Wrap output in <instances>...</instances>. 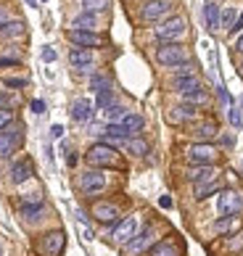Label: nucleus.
I'll list each match as a JSON object with an SVG mask.
<instances>
[{"label":"nucleus","mask_w":243,"mask_h":256,"mask_svg":"<svg viewBox=\"0 0 243 256\" xmlns=\"http://www.w3.org/2000/svg\"><path fill=\"white\" fill-rule=\"evenodd\" d=\"M156 61L164 64V66L188 64V50H185V45H180V42H162L156 50Z\"/></svg>","instance_id":"f257e3e1"},{"label":"nucleus","mask_w":243,"mask_h":256,"mask_svg":"<svg viewBox=\"0 0 243 256\" xmlns=\"http://www.w3.org/2000/svg\"><path fill=\"white\" fill-rule=\"evenodd\" d=\"M22 143H24V127L22 124H11V127L0 130V158H8L11 154H16Z\"/></svg>","instance_id":"f03ea898"},{"label":"nucleus","mask_w":243,"mask_h":256,"mask_svg":"<svg viewBox=\"0 0 243 256\" xmlns=\"http://www.w3.org/2000/svg\"><path fill=\"white\" fill-rule=\"evenodd\" d=\"M85 158L92 166H114L116 164V148L108 146V143H96L85 154Z\"/></svg>","instance_id":"7ed1b4c3"},{"label":"nucleus","mask_w":243,"mask_h":256,"mask_svg":"<svg viewBox=\"0 0 243 256\" xmlns=\"http://www.w3.org/2000/svg\"><path fill=\"white\" fill-rule=\"evenodd\" d=\"M243 208V196L238 190H232V188H228V190H220V198H217V212L222 216H238Z\"/></svg>","instance_id":"20e7f679"},{"label":"nucleus","mask_w":243,"mask_h":256,"mask_svg":"<svg viewBox=\"0 0 243 256\" xmlns=\"http://www.w3.org/2000/svg\"><path fill=\"white\" fill-rule=\"evenodd\" d=\"M185 156L193 166H212L214 158H217V148L209 146V143H196L185 150Z\"/></svg>","instance_id":"39448f33"},{"label":"nucleus","mask_w":243,"mask_h":256,"mask_svg":"<svg viewBox=\"0 0 243 256\" xmlns=\"http://www.w3.org/2000/svg\"><path fill=\"white\" fill-rule=\"evenodd\" d=\"M182 32H185V18L182 16H172V18H166V22H162L156 26V37L162 42H174Z\"/></svg>","instance_id":"423d86ee"},{"label":"nucleus","mask_w":243,"mask_h":256,"mask_svg":"<svg viewBox=\"0 0 243 256\" xmlns=\"http://www.w3.org/2000/svg\"><path fill=\"white\" fill-rule=\"evenodd\" d=\"M104 188H106V174L96 172V169H90V172L80 174V190L85 193V196H96V193L104 190Z\"/></svg>","instance_id":"0eeeda50"},{"label":"nucleus","mask_w":243,"mask_h":256,"mask_svg":"<svg viewBox=\"0 0 243 256\" xmlns=\"http://www.w3.org/2000/svg\"><path fill=\"white\" fill-rule=\"evenodd\" d=\"M64 246H66V235H64L61 230H53V232H48V235H42L40 251H42L45 256H61Z\"/></svg>","instance_id":"6e6552de"},{"label":"nucleus","mask_w":243,"mask_h":256,"mask_svg":"<svg viewBox=\"0 0 243 256\" xmlns=\"http://www.w3.org/2000/svg\"><path fill=\"white\" fill-rule=\"evenodd\" d=\"M66 37H69L74 45H77V48H88V50H90V48H100V45L106 42L100 34H96V32H85V30H69Z\"/></svg>","instance_id":"1a4fd4ad"},{"label":"nucleus","mask_w":243,"mask_h":256,"mask_svg":"<svg viewBox=\"0 0 243 256\" xmlns=\"http://www.w3.org/2000/svg\"><path fill=\"white\" fill-rule=\"evenodd\" d=\"M138 235V220L135 216H127V220L116 222V227L111 230V238H114L116 243H130Z\"/></svg>","instance_id":"9d476101"},{"label":"nucleus","mask_w":243,"mask_h":256,"mask_svg":"<svg viewBox=\"0 0 243 256\" xmlns=\"http://www.w3.org/2000/svg\"><path fill=\"white\" fill-rule=\"evenodd\" d=\"M170 11H172V3H170V0H151V3L143 6L140 16H143V22H158V18H164Z\"/></svg>","instance_id":"9b49d317"},{"label":"nucleus","mask_w":243,"mask_h":256,"mask_svg":"<svg viewBox=\"0 0 243 256\" xmlns=\"http://www.w3.org/2000/svg\"><path fill=\"white\" fill-rule=\"evenodd\" d=\"M92 216H96L98 222H104V224H116L119 222V208L114 204L100 201V204L92 206Z\"/></svg>","instance_id":"f8f14e48"},{"label":"nucleus","mask_w":243,"mask_h":256,"mask_svg":"<svg viewBox=\"0 0 243 256\" xmlns=\"http://www.w3.org/2000/svg\"><path fill=\"white\" fill-rule=\"evenodd\" d=\"M32 174H34L32 158H22V161H16V164L11 166V182H14V185H22L24 180H30Z\"/></svg>","instance_id":"ddd939ff"},{"label":"nucleus","mask_w":243,"mask_h":256,"mask_svg":"<svg viewBox=\"0 0 243 256\" xmlns=\"http://www.w3.org/2000/svg\"><path fill=\"white\" fill-rule=\"evenodd\" d=\"M151 240H154V227L148 224V227H143V232H138L135 238L127 243V251L130 254H140V251H146L148 246H151Z\"/></svg>","instance_id":"4468645a"},{"label":"nucleus","mask_w":243,"mask_h":256,"mask_svg":"<svg viewBox=\"0 0 243 256\" xmlns=\"http://www.w3.org/2000/svg\"><path fill=\"white\" fill-rule=\"evenodd\" d=\"M69 64H72L77 72H88L90 64H92V53H90L88 48H72V50H69Z\"/></svg>","instance_id":"2eb2a0df"},{"label":"nucleus","mask_w":243,"mask_h":256,"mask_svg":"<svg viewBox=\"0 0 243 256\" xmlns=\"http://www.w3.org/2000/svg\"><path fill=\"white\" fill-rule=\"evenodd\" d=\"M188 180L196 182V185L209 182V180H217V169L214 166H190L188 169Z\"/></svg>","instance_id":"dca6fc26"},{"label":"nucleus","mask_w":243,"mask_h":256,"mask_svg":"<svg viewBox=\"0 0 243 256\" xmlns=\"http://www.w3.org/2000/svg\"><path fill=\"white\" fill-rule=\"evenodd\" d=\"M92 116V103L85 98H77L72 103V119L74 122H88Z\"/></svg>","instance_id":"f3484780"},{"label":"nucleus","mask_w":243,"mask_h":256,"mask_svg":"<svg viewBox=\"0 0 243 256\" xmlns=\"http://www.w3.org/2000/svg\"><path fill=\"white\" fill-rule=\"evenodd\" d=\"M180 254H182V248L172 240H158L154 248L148 251V256H180Z\"/></svg>","instance_id":"a211bd4d"},{"label":"nucleus","mask_w":243,"mask_h":256,"mask_svg":"<svg viewBox=\"0 0 243 256\" xmlns=\"http://www.w3.org/2000/svg\"><path fill=\"white\" fill-rule=\"evenodd\" d=\"M222 190V182L220 180H209V182H201V185H196V201H204V198H209L212 193H220Z\"/></svg>","instance_id":"6ab92c4d"},{"label":"nucleus","mask_w":243,"mask_h":256,"mask_svg":"<svg viewBox=\"0 0 243 256\" xmlns=\"http://www.w3.org/2000/svg\"><path fill=\"white\" fill-rule=\"evenodd\" d=\"M193 135L201 140V143H206V140H212V138H217L220 135V127L214 124V122H204V124H198L193 130Z\"/></svg>","instance_id":"aec40b11"},{"label":"nucleus","mask_w":243,"mask_h":256,"mask_svg":"<svg viewBox=\"0 0 243 256\" xmlns=\"http://www.w3.org/2000/svg\"><path fill=\"white\" fill-rule=\"evenodd\" d=\"M196 116H198V111H196V106H190V103H182V106H177L174 114H172V122H193Z\"/></svg>","instance_id":"412c9836"},{"label":"nucleus","mask_w":243,"mask_h":256,"mask_svg":"<svg viewBox=\"0 0 243 256\" xmlns=\"http://www.w3.org/2000/svg\"><path fill=\"white\" fill-rule=\"evenodd\" d=\"M174 88L185 96V92H190V90H198L201 82H198V77H196V74H190V77H174Z\"/></svg>","instance_id":"4be33fe9"},{"label":"nucleus","mask_w":243,"mask_h":256,"mask_svg":"<svg viewBox=\"0 0 243 256\" xmlns=\"http://www.w3.org/2000/svg\"><path fill=\"white\" fill-rule=\"evenodd\" d=\"M143 124H146V119L140 116V114H127L124 119H122V127H124L130 135H135V132H140L143 130Z\"/></svg>","instance_id":"5701e85b"},{"label":"nucleus","mask_w":243,"mask_h":256,"mask_svg":"<svg viewBox=\"0 0 243 256\" xmlns=\"http://www.w3.org/2000/svg\"><path fill=\"white\" fill-rule=\"evenodd\" d=\"M22 34H24V22H8L0 26V37H6V40H14V37Z\"/></svg>","instance_id":"b1692460"},{"label":"nucleus","mask_w":243,"mask_h":256,"mask_svg":"<svg viewBox=\"0 0 243 256\" xmlns=\"http://www.w3.org/2000/svg\"><path fill=\"white\" fill-rule=\"evenodd\" d=\"M204 16H206V26L212 32L220 30V6L214 3H206V8H204Z\"/></svg>","instance_id":"393cba45"},{"label":"nucleus","mask_w":243,"mask_h":256,"mask_svg":"<svg viewBox=\"0 0 243 256\" xmlns=\"http://www.w3.org/2000/svg\"><path fill=\"white\" fill-rule=\"evenodd\" d=\"M72 30H85V32H92L96 30V16L92 14H82L74 18V24H72Z\"/></svg>","instance_id":"a878e982"},{"label":"nucleus","mask_w":243,"mask_h":256,"mask_svg":"<svg viewBox=\"0 0 243 256\" xmlns=\"http://www.w3.org/2000/svg\"><path fill=\"white\" fill-rule=\"evenodd\" d=\"M104 116H106L108 124H122V119L127 116V108H122V106H108V108L104 111Z\"/></svg>","instance_id":"bb28decb"},{"label":"nucleus","mask_w":243,"mask_h":256,"mask_svg":"<svg viewBox=\"0 0 243 256\" xmlns=\"http://www.w3.org/2000/svg\"><path fill=\"white\" fill-rule=\"evenodd\" d=\"M127 150L132 156H146L148 154V143H146L143 138H130L127 140Z\"/></svg>","instance_id":"cd10ccee"},{"label":"nucleus","mask_w":243,"mask_h":256,"mask_svg":"<svg viewBox=\"0 0 243 256\" xmlns=\"http://www.w3.org/2000/svg\"><path fill=\"white\" fill-rule=\"evenodd\" d=\"M104 135H106L108 140H130V132L122 127V124H106Z\"/></svg>","instance_id":"c85d7f7f"},{"label":"nucleus","mask_w":243,"mask_h":256,"mask_svg":"<svg viewBox=\"0 0 243 256\" xmlns=\"http://www.w3.org/2000/svg\"><path fill=\"white\" fill-rule=\"evenodd\" d=\"M236 227H238V216H222L220 222H214V230L222 232V235H225V232H232Z\"/></svg>","instance_id":"c756f323"},{"label":"nucleus","mask_w":243,"mask_h":256,"mask_svg":"<svg viewBox=\"0 0 243 256\" xmlns=\"http://www.w3.org/2000/svg\"><path fill=\"white\" fill-rule=\"evenodd\" d=\"M238 22V14H236V8H225V11L220 14V26H225V30L230 32L232 26H236Z\"/></svg>","instance_id":"7c9ffc66"},{"label":"nucleus","mask_w":243,"mask_h":256,"mask_svg":"<svg viewBox=\"0 0 243 256\" xmlns=\"http://www.w3.org/2000/svg\"><path fill=\"white\" fill-rule=\"evenodd\" d=\"M96 106H98V108H104V111H106L108 106H114V90L108 88V90H104V92H98Z\"/></svg>","instance_id":"2f4dec72"},{"label":"nucleus","mask_w":243,"mask_h":256,"mask_svg":"<svg viewBox=\"0 0 243 256\" xmlns=\"http://www.w3.org/2000/svg\"><path fill=\"white\" fill-rule=\"evenodd\" d=\"M82 6H85V14H100L108 8V0H85Z\"/></svg>","instance_id":"473e14b6"},{"label":"nucleus","mask_w":243,"mask_h":256,"mask_svg":"<svg viewBox=\"0 0 243 256\" xmlns=\"http://www.w3.org/2000/svg\"><path fill=\"white\" fill-rule=\"evenodd\" d=\"M90 90H96V92L108 90V77H106V74H92V80H90Z\"/></svg>","instance_id":"72a5a7b5"},{"label":"nucleus","mask_w":243,"mask_h":256,"mask_svg":"<svg viewBox=\"0 0 243 256\" xmlns=\"http://www.w3.org/2000/svg\"><path fill=\"white\" fill-rule=\"evenodd\" d=\"M185 103H190V106H196V103H206V92H204L201 88L198 90H190V92H185Z\"/></svg>","instance_id":"f704fd0d"},{"label":"nucleus","mask_w":243,"mask_h":256,"mask_svg":"<svg viewBox=\"0 0 243 256\" xmlns=\"http://www.w3.org/2000/svg\"><path fill=\"white\" fill-rule=\"evenodd\" d=\"M37 214H42V204H37V206H22V216H26V220H37Z\"/></svg>","instance_id":"c9c22d12"},{"label":"nucleus","mask_w":243,"mask_h":256,"mask_svg":"<svg viewBox=\"0 0 243 256\" xmlns=\"http://www.w3.org/2000/svg\"><path fill=\"white\" fill-rule=\"evenodd\" d=\"M14 124V111L11 108H3L0 111V130H6V127H11Z\"/></svg>","instance_id":"e433bc0d"},{"label":"nucleus","mask_w":243,"mask_h":256,"mask_svg":"<svg viewBox=\"0 0 243 256\" xmlns=\"http://www.w3.org/2000/svg\"><path fill=\"white\" fill-rule=\"evenodd\" d=\"M190 74H196L190 61H188V64H180V66H174V77H190Z\"/></svg>","instance_id":"4c0bfd02"},{"label":"nucleus","mask_w":243,"mask_h":256,"mask_svg":"<svg viewBox=\"0 0 243 256\" xmlns=\"http://www.w3.org/2000/svg\"><path fill=\"white\" fill-rule=\"evenodd\" d=\"M37 204H42V196L40 193H30V196L22 198V206H37Z\"/></svg>","instance_id":"58836bf2"},{"label":"nucleus","mask_w":243,"mask_h":256,"mask_svg":"<svg viewBox=\"0 0 243 256\" xmlns=\"http://www.w3.org/2000/svg\"><path fill=\"white\" fill-rule=\"evenodd\" d=\"M228 246H230V251H240V248H243V232L232 235V238L228 240Z\"/></svg>","instance_id":"ea45409f"},{"label":"nucleus","mask_w":243,"mask_h":256,"mask_svg":"<svg viewBox=\"0 0 243 256\" xmlns=\"http://www.w3.org/2000/svg\"><path fill=\"white\" fill-rule=\"evenodd\" d=\"M228 119H230V124H232V127H243V119H240V114H238L236 108H232V106H230V114H228Z\"/></svg>","instance_id":"a19ab883"},{"label":"nucleus","mask_w":243,"mask_h":256,"mask_svg":"<svg viewBox=\"0 0 243 256\" xmlns=\"http://www.w3.org/2000/svg\"><path fill=\"white\" fill-rule=\"evenodd\" d=\"M217 96H220V100L225 103V106H230V96H228V90L222 88V84H220V88H217Z\"/></svg>","instance_id":"79ce46f5"},{"label":"nucleus","mask_w":243,"mask_h":256,"mask_svg":"<svg viewBox=\"0 0 243 256\" xmlns=\"http://www.w3.org/2000/svg\"><path fill=\"white\" fill-rule=\"evenodd\" d=\"M42 61H48V64L56 61V50H53V48H45V50H42Z\"/></svg>","instance_id":"37998d69"},{"label":"nucleus","mask_w":243,"mask_h":256,"mask_svg":"<svg viewBox=\"0 0 243 256\" xmlns=\"http://www.w3.org/2000/svg\"><path fill=\"white\" fill-rule=\"evenodd\" d=\"M158 206H162V208H172V198L170 196H162V198H158Z\"/></svg>","instance_id":"c03bdc74"},{"label":"nucleus","mask_w":243,"mask_h":256,"mask_svg":"<svg viewBox=\"0 0 243 256\" xmlns=\"http://www.w3.org/2000/svg\"><path fill=\"white\" fill-rule=\"evenodd\" d=\"M8 100H11V98H8V92H3V90H0V111H3V108H8Z\"/></svg>","instance_id":"a18cd8bd"},{"label":"nucleus","mask_w":243,"mask_h":256,"mask_svg":"<svg viewBox=\"0 0 243 256\" xmlns=\"http://www.w3.org/2000/svg\"><path fill=\"white\" fill-rule=\"evenodd\" d=\"M32 111H34V114H42V111H45V103H42V100H32Z\"/></svg>","instance_id":"49530a36"},{"label":"nucleus","mask_w":243,"mask_h":256,"mask_svg":"<svg viewBox=\"0 0 243 256\" xmlns=\"http://www.w3.org/2000/svg\"><path fill=\"white\" fill-rule=\"evenodd\" d=\"M6 84H8V88H24V80H6Z\"/></svg>","instance_id":"de8ad7c7"},{"label":"nucleus","mask_w":243,"mask_h":256,"mask_svg":"<svg viewBox=\"0 0 243 256\" xmlns=\"http://www.w3.org/2000/svg\"><path fill=\"white\" fill-rule=\"evenodd\" d=\"M0 66H18V58H0Z\"/></svg>","instance_id":"09e8293b"},{"label":"nucleus","mask_w":243,"mask_h":256,"mask_svg":"<svg viewBox=\"0 0 243 256\" xmlns=\"http://www.w3.org/2000/svg\"><path fill=\"white\" fill-rule=\"evenodd\" d=\"M50 135H53V138H61V135H64V127H61V124H53Z\"/></svg>","instance_id":"8fccbe9b"},{"label":"nucleus","mask_w":243,"mask_h":256,"mask_svg":"<svg viewBox=\"0 0 243 256\" xmlns=\"http://www.w3.org/2000/svg\"><path fill=\"white\" fill-rule=\"evenodd\" d=\"M3 24H8V11L0 6V26H3Z\"/></svg>","instance_id":"3c124183"},{"label":"nucleus","mask_w":243,"mask_h":256,"mask_svg":"<svg viewBox=\"0 0 243 256\" xmlns=\"http://www.w3.org/2000/svg\"><path fill=\"white\" fill-rule=\"evenodd\" d=\"M238 30H243V14H240V18H238V22H236V26H232L230 32H238Z\"/></svg>","instance_id":"603ef678"},{"label":"nucleus","mask_w":243,"mask_h":256,"mask_svg":"<svg viewBox=\"0 0 243 256\" xmlns=\"http://www.w3.org/2000/svg\"><path fill=\"white\" fill-rule=\"evenodd\" d=\"M236 50H238V53H243V34L238 37V42H236Z\"/></svg>","instance_id":"864d4df0"},{"label":"nucleus","mask_w":243,"mask_h":256,"mask_svg":"<svg viewBox=\"0 0 243 256\" xmlns=\"http://www.w3.org/2000/svg\"><path fill=\"white\" fill-rule=\"evenodd\" d=\"M66 161H69V166H74V164H77V156L69 154V156H66Z\"/></svg>","instance_id":"5fc2aeb1"},{"label":"nucleus","mask_w":243,"mask_h":256,"mask_svg":"<svg viewBox=\"0 0 243 256\" xmlns=\"http://www.w3.org/2000/svg\"><path fill=\"white\" fill-rule=\"evenodd\" d=\"M0 256H3V243H0Z\"/></svg>","instance_id":"6e6d98bb"},{"label":"nucleus","mask_w":243,"mask_h":256,"mask_svg":"<svg viewBox=\"0 0 243 256\" xmlns=\"http://www.w3.org/2000/svg\"><path fill=\"white\" fill-rule=\"evenodd\" d=\"M26 3H30V6H34V0H26Z\"/></svg>","instance_id":"4d7b16f0"},{"label":"nucleus","mask_w":243,"mask_h":256,"mask_svg":"<svg viewBox=\"0 0 243 256\" xmlns=\"http://www.w3.org/2000/svg\"><path fill=\"white\" fill-rule=\"evenodd\" d=\"M240 103H243V100H240Z\"/></svg>","instance_id":"13d9d810"}]
</instances>
